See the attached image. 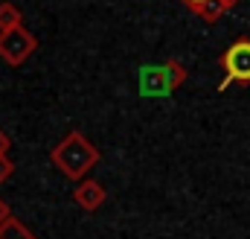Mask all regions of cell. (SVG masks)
I'll return each mask as SVG.
<instances>
[{
    "instance_id": "6da1fadb",
    "label": "cell",
    "mask_w": 250,
    "mask_h": 239,
    "mask_svg": "<svg viewBox=\"0 0 250 239\" xmlns=\"http://www.w3.org/2000/svg\"><path fill=\"white\" fill-rule=\"evenodd\" d=\"M50 161L56 164V169L67 175L70 181H82L96 164H99V149L82 134V131H70L62 143L50 152Z\"/></svg>"
},
{
    "instance_id": "7a4b0ae2",
    "label": "cell",
    "mask_w": 250,
    "mask_h": 239,
    "mask_svg": "<svg viewBox=\"0 0 250 239\" xmlns=\"http://www.w3.org/2000/svg\"><path fill=\"white\" fill-rule=\"evenodd\" d=\"M143 96H172L187 82V67L181 61H163V64H146L137 76Z\"/></svg>"
},
{
    "instance_id": "3957f363",
    "label": "cell",
    "mask_w": 250,
    "mask_h": 239,
    "mask_svg": "<svg viewBox=\"0 0 250 239\" xmlns=\"http://www.w3.org/2000/svg\"><path fill=\"white\" fill-rule=\"evenodd\" d=\"M221 67H224V82L218 91H227L233 82H250V41L239 38L224 56H221Z\"/></svg>"
},
{
    "instance_id": "277c9868",
    "label": "cell",
    "mask_w": 250,
    "mask_h": 239,
    "mask_svg": "<svg viewBox=\"0 0 250 239\" xmlns=\"http://www.w3.org/2000/svg\"><path fill=\"white\" fill-rule=\"evenodd\" d=\"M38 41L32 32H26L23 26L21 29H12V32H0V59L6 61L9 67H21L23 61L35 53Z\"/></svg>"
},
{
    "instance_id": "5b68a950",
    "label": "cell",
    "mask_w": 250,
    "mask_h": 239,
    "mask_svg": "<svg viewBox=\"0 0 250 239\" xmlns=\"http://www.w3.org/2000/svg\"><path fill=\"white\" fill-rule=\"evenodd\" d=\"M105 187L99 184V181H82L76 190H73V201L82 207V210H87V213H93V210H99L102 204H105Z\"/></svg>"
},
{
    "instance_id": "8992f818",
    "label": "cell",
    "mask_w": 250,
    "mask_h": 239,
    "mask_svg": "<svg viewBox=\"0 0 250 239\" xmlns=\"http://www.w3.org/2000/svg\"><path fill=\"white\" fill-rule=\"evenodd\" d=\"M23 26V15L15 3H0V32H12V29H21Z\"/></svg>"
},
{
    "instance_id": "52a82bcc",
    "label": "cell",
    "mask_w": 250,
    "mask_h": 239,
    "mask_svg": "<svg viewBox=\"0 0 250 239\" xmlns=\"http://www.w3.org/2000/svg\"><path fill=\"white\" fill-rule=\"evenodd\" d=\"M201 21H207V24H215V21H221V15L227 12L224 9V3L221 0H204V3H195V6H189Z\"/></svg>"
},
{
    "instance_id": "ba28073f",
    "label": "cell",
    "mask_w": 250,
    "mask_h": 239,
    "mask_svg": "<svg viewBox=\"0 0 250 239\" xmlns=\"http://www.w3.org/2000/svg\"><path fill=\"white\" fill-rule=\"evenodd\" d=\"M0 239H35L29 234V228L21 222V219H9L3 228H0Z\"/></svg>"
},
{
    "instance_id": "9c48e42d",
    "label": "cell",
    "mask_w": 250,
    "mask_h": 239,
    "mask_svg": "<svg viewBox=\"0 0 250 239\" xmlns=\"http://www.w3.org/2000/svg\"><path fill=\"white\" fill-rule=\"evenodd\" d=\"M12 172H15V164L6 155H0V184H6V181L12 178Z\"/></svg>"
},
{
    "instance_id": "30bf717a",
    "label": "cell",
    "mask_w": 250,
    "mask_h": 239,
    "mask_svg": "<svg viewBox=\"0 0 250 239\" xmlns=\"http://www.w3.org/2000/svg\"><path fill=\"white\" fill-rule=\"evenodd\" d=\"M9 146H12V137L0 128V155H6V152H9Z\"/></svg>"
},
{
    "instance_id": "8fae6325",
    "label": "cell",
    "mask_w": 250,
    "mask_h": 239,
    "mask_svg": "<svg viewBox=\"0 0 250 239\" xmlns=\"http://www.w3.org/2000/svg\"><path fill=\"white\" fill-rule=\"evenodd\" d=\"M9 219H12V213H9V204H6V201L0 198V228H3V225H6Z\"/></svg>"
},
{
    "instance_id": "7c38bea8",
    "label": "cell",
    "mask_w": 250,
    "mask_h": 239,
    "mask_svg": "<svg viewBox=\"0 0 250 239\" xmlns=\"http://www.w3.org/2000/svg\"><path fill=\"white\" fill-rule=\"evenodd\" d=\"M221 3H224V9H233V6H236V3H242V0H221Z\"/></svg>"
},
{
    "instance_id": "4fadbf2b",
    "label": "cell",
    "mask_w": 250,
    "mask_h": 239,
    "mask_svg": "<svg viewBox=\"0 0 250 239\" xmlns=\"http://www.w3.org/2000/svg\"><path fill=\"white\" fill-rule=\"evenodd\" d=\"M184 3H187V6H195V3H204V0H184Z\"/></svg>"
}]
</instances>
